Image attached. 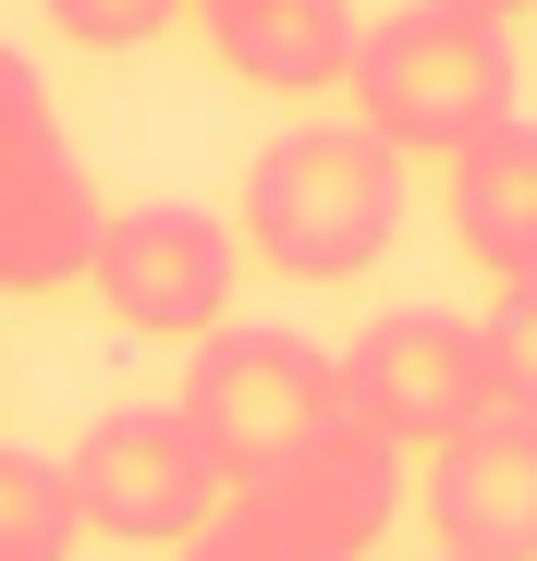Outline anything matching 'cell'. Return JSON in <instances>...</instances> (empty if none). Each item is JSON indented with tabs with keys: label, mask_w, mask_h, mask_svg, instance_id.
<instances>
[{
	"label": "cell",
	"mask_w": 537,
	"mask_h": 561,
	"mask_svg": "<svg viewBox=\"0 0 537 561\" xmlns=\"http://www.w3.org/2000/svg\"><path fill=\"white\" fill-rule=\"evenodd\" d=\"M184 561H306L282 525H268V513H244V501H220L196 537H184Z\"/></svg>",
	"instance_id": "cell-16"
},
{
	"label": "cell",
	"mask_w": 537,
	"mask_h": 561,
	"mask_svg": "<svg viewBox=\"0 0 537 561\" xmlns=\"http://www.w3.org/2000/svg\"><path fill=\"white\" fill-rule=\"evenodd\" d=\"M99 306L135 330V342H208L232 330V280H244V232L184 208V196H147V208H111L99 220Z\"/></svg>",
	"instance_id": "cell-5"
},
{
	"label": "cell",
	"mask_w": 537,
	"mask_h": 561,
	"mask_svg": "<svg viewBox=\"0 0 537 561\" xmlns=\"http://www.w3.org/2000/svg\"><path fill=\"white\" fill-rule=\"evenodd\" d=\"M453 244L501 280H537V123H501L453 159Z\"/></svg>",
	"instance_id": "cell-11"
},
{
	"label": "cell",
	"mask_w": 537,
	"mask_h": 561,
	"mask_svg": "<svg viewBox=\"0 0 537 561\" xmlns=\"http://www.w3.org/2000/svg\"><path fill=\"white\" fill-rule=\"evenodd\" d=\"M244 256L282 268V280H354L379 268L403 232V159L367 123H306L282 147H256L244 171Z\"/></svg>",
	"instance_id": "cell-1"
},
{
	"label": "cell",
	"mask_w": 537,
	"mask_h": 561,
	"mask_svg": "<svg viewBox=\"0 0 537 561\" xmlns=\"http://www.w3.org/2000/svg\"><path fill=\"white\" fill-rule=\"evenodd\" d=\"M453 13H477V25H513V13H525V0H453Z\"/></svg>",
	"instance_id": "cell-17"
},
{
	"label": "cell",
	"mask_w": 537,
	"mask_h": 561,
	"mask_svg": "<svg viewBox=\"0 0 537 561\" xmlns=\"http://www.w3.org/2000/svg\"><path fill=\"white\" fill-rule=\"evenodd\" d=\"M439 561H537V415H477L427 451Z\"/></svg>",
	"instance_id": "cell-8"
},
{
	"label": "cell",
	"mask_w": 537,
	"mask_h": 561,
	"mask_svg": "<svg viewBox=\"0 0 537 561\" xmlns=\"http://www.w3.org/2000/svg\"><path fill=\"white\" fill-rule=\"evenodd\" d=\"M37 147H61V111H49L37 61H25V49H0V159H37Z\"/></svg>",
	"instance_id": "cell-15"
},
{
	"label": "cell",
	"mask_w": 537,
	"mask_h": 561,
	"mask_svg": "<svg viewBox=\"0 0 537 561\" xmlns=\"http://www.w3.org/2000/svg\"><path fill=\"white\" fill-rule=\"evenodd\" d=\"M171 415L208 439V463H220L232 489H256L318 415H342V379H330V354L294 342V330H208Z\"/></svg>",
	"instance_id": "cell-4"
},
{
	"label": "cell",
	"mask_w": 537,
	"mask_h": 561,
	"mask_svg": "<svg viewBox=\"0 0 537 561\" xmlns=\"http://www.w3.org/2000/svg\"><path fill=\"white\" fill-rule=\"evenodd\" d=\"M61 489H73V525L111 537V549H184V537L232 501V477L208 463V439L171 415V403L99 415V427L61 451Z\"/></svg>",
	"instance_id": "cell-3"
},
{
	"label": "cell",
	"mask_w": 537,
	"mask_h": 561,
	"mask_svg": "<svg viewBox=\"0 0 537 561\" xmlns=\"http://www.w3.org/2000/svg\"><path fill=\"white\" fill-rule=\"evenodd\" d=\"M208 49L256 99H318L354 73V0H196Z\"/></svg>",
	"instance_id": "cell-10"
},
{
	"label": "cell",
	"mask_w": 537,
	"mask_h": 561,
	"mask_svg": "<svg viewBox=\"0 0 537 561\" xmlns=\"http://www.w3.org/2000/svg\"><path fill=\"white\" fill-rule=\"evenodd\" d=\"M99 171L73 147H37V159H0V294H61L99 256Z\"/></svg>",
	"instance_id": "cell-9"
},
{
	"label": "cell",
	"mask_w": 537,
	"mask_h": 561,
	"mask_svg": "<svg viewBox=\"0 0 537 561\" xmlns=\"http://www.w3.org/2000/svg\"><path fill=\"white\" fill-rule=\"evenodd\" d=\"M49 25L73 49H147V37L184 25V0H49Z\"/></svg>",
	"instance_id": "cell-14"
},
{
	"label": "cell",
	"mask_w": 537,
	"mask_h": 561,
	"mask_svg": "<svg viewBox=\"0 0 537 561\" xmlns=\"http://www.w3.org/2000/svg\"><path fill=\"white\" fill-rule=\"evenodd\" d=\"M73 537H85V525H73L61 463L0 439V561H73Z\"/></svg>",
	"instance_id": "cell-12"
},
{
	"label": "cell",
	"mask_w": 537,
	"mask_h": 561,
	"mask_svg": "<svg viewBox=\"0 0 537 561\" xmlns=\"http://www.w3.org/2000/svg\"><path fill=\"white\" fill-rule=\"evenodd\" d=\"M244 513H268L306 561H367L379 537H391V513H403V451L379 439V427H354V415H318L282 463H268L256 489H232Z\"/></svg>",
	"instance_id": "cell-7"
},
{
	"label": "cell",
	"mask_w": 537,
	"mask_h": 561,
	"mask_svg": "<svg viewBox=\"0 0 537 561\" xmlns=\"http://www.w3.org/2000/svg\"><path fill=\"white\" fill-rule=\"evenodd\" d=\"M354 123L391 159H465L477 135L513 123V25H477L453 0L354 25Z\"/></svg>",
	"instance_id": "cell-2"
},
{
	"label": "cell",
	"mask_w": 537,
	"mask_h": 561,
	"mask_svg": "<svg viewBox=\"0 0 537 561\" xmlns=\"http://www.w3.org/2000/svg\"><path fill=\"white\" fill-rule=\"evenodd\" d=\"M477 342H489V403L501 415H537V280H501L489 318H477Z\"/></svg>",
	"instance_id": "cell-13"
},
{
	"label": "cell",
	"mask_w": 537,
	"mask_h": 561,
	"mask_svg": "<svg viewBox=\"0 0 537 561\" xmlns=\"http://www.w3.org/2000/svg\"><path fill=\"white\" fill-rule=\"evenodd\" d=\"M330 379H342L354 427H379L391 451H439L453 427L489 415V342L453 306H391V318H367L330 354Z\"/></svg>",
	"instance_id": "cell-6"
}]
</instances>
